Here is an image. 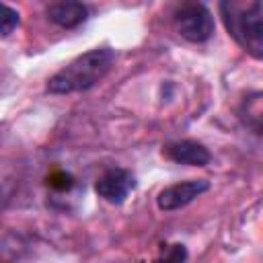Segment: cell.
<instances>
[{"mask_svg": "<svg viewBox=\"0 0 263 263\" xmlns=\"http://www.w3.org/2000/svg\"><path fill=\"white\" fill-rule=\"evenodd\" d=\"M47 185L51 189H58V191H68L74 185V179H72V175H68L64 171H55L47 177Z\"/></svg>", "mask_w": 263, "mask_h": 263, "instance_id": "cell-9", "label": "cell"}, {"mask_svg": "<svg viewBox=\"0 0 263 263\" xmlns=\"http://www.w3.org/2000/svg\"><path fill=\"white\" fill-rule=\"evenodd\" d=\"M222 18L228 33L249 51L253 58L263 53V33H261V0H253L249 8H240L236 0H222Z\"/></svg>", "mask_w": 263, "mask_h": 263, "instance_id": "cell-2", "label": "cell"}, {"mask_svg": "<svg viewBox=\"0 0 263 263\" xmlns=\"http://www.w3.org/2000/svg\"><path fill=\"white\" fill-rule=\"evenodd\" d=\"M173 27L175 31L191 41L203 43L214 35V16L212 12L197 0H183L173 12Z\"/></svg>", "mask_w": 263, "mask_h": 263, "instance_id": "cell-3", "label": "cell"}, {"mask_svg": "<svg viewBox=\"0 0 263 263\" xmlns=\"http://www.w3.org/2000/svg\"><path fill=\"white\" fill-rule=\"evenodd\" d=\"M47 16L62 29H76L86 21L88 8L82 0H55L47 8Z\"/></svg>", "mask_w": 263, "mask_h": 263, "instance_id": "cell-7", "label": "cell"}, {"mask_svg": "<svg viewBox=\"0 0 263 263\" xmlns=\"http://www.w3.org/2000/svg\"><path fill=\"white\" fill-rule=\"evenodd\" d=\"M134 187H136V177L129 171L109 168L99 177V181L95 185V191L105 201H109L113 205H119L127 199V195L134 191Z\"/></svg>", "mask_w": 263, "mask_h": 263, "instance_id": "cell-5", "label": "cell"}, {"mask_svg": "<svg viewBox=\"0 0 263 263\" xmlns=\"http://www.w3.org/2000/svg\"><path fill=\"white\" fill-rule=\"evenodd\" d=\"M21 23V16L14 8L6 6V4H0V35L2 37H8Z\"/></svg>", "mask_w": 263, "mask_h": 263, "instance_id": "cell-8", "label": "cell"}, {"mask_svg": "<svg viewBox=\"0 0 263 263\" xmlns=\"http://www.w3.org/2000/svg\"><path fill=\"white\" fill-rule=\"evenodd\" d=\"M208 189H210V183L205 179H191V181L175 183V185L164 187L158 193L156 205L162 212H175V210H181V208L189 205L195 197H199Z\"/></svg>", "mask_w": 263, "mask_h": 263, "instance_id": "cell-4", "label": "cell"}, {"mask_svg": "<svg viewBox=\"0 0 263 263\" xmlns=\"http://www.w3.org/2000/svg\"><path fill=\"white\" fill-rule=\"evenodd\" d=\"M162 154L177 162V164H187V166H205L212 158L210 150L195 142V140H177V142H171L162 148Z\"/></svg>", "mask_w": 263, "mask_h": 263, "instance_id": "cell-6", "label": "cell"}, {"mask_svg": "<svg viewBox=\"0 0 263 263\" xmlns=\"http://www.w3.org/2000/svg\"><path fill=\"white\" fill-rule=\"evenodd\" d=\"M115 62V51L109 47H97L90 49L70 64H66L62 70H58L47 80V92L51 95H72L92 88L99 80L107 76Z\"/></svg>", "mask_w": 263, "mask_h": 263, "instance_id": "cell-1", "label": "cell"}]
</instances>
